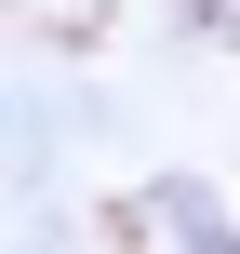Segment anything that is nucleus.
<instances>
[{"instance_id": "obj_1", "label": "nucleus", "mask_w": 240, "mask_h": 254, "mask_svg": "<svg viewBox=\"0 0 240 254\" xmlns=\"http://www.w3.org/2000/svg\"><path fill=\"white\" fill-rule=\"evenodd\" d=\"M160 214H174V241H187V254H240V228L200 201V188H160Z\"/></svg>"}]
</instances>
